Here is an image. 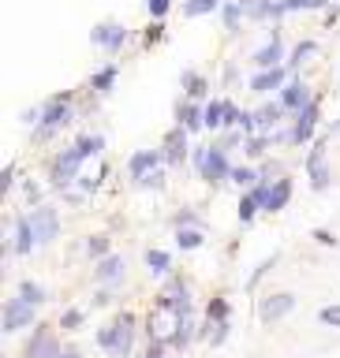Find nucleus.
I'll return each instance as SVG.
<instances>
[{
    "label": "nucleus",
    "instance_id": "nucleus-8",
    "mask_svg": "<svg viewBox=\"0 0 340 358\" xmlns=\"http://www.w3.org/2000/svg\"><path fill=\"white\" fill-rule=\"evenodd\" d=\"M225 176H232V168H228V157H225V150H220V146H214V150L206 153V161H202V179H209V183H220Z\"/></svg>",
    "mask_w": 340,
    "mask_h": 358
},
{
    "label": "nucleus",
    "instance_id": "nucleus-4",
    "mask_svg": "<svg viewBox=\"0 0 340 358\" xmlns=\"http://www.w3.org/2000/svg\"><path fill=\"white\" fill-rule=\"evenodd\" d=\"M34 321V302H26L23 295L19 299H8L4 306V332H19Z\"/></svg>",
    "mask_w": 340,
    "mask_h": 358
},
{
    "label": "nucleus",
    "instance_id": "nucleus-16",
    "mask_svg": "<svg viewBox=\"0 0 340 358\" xmlns=\"http://www.w3.org/2000/svg\"><path fill=\"white\" fill-rule=\"evenodd\" d=\"M26 355H30V358H60V351H57V339H53V336H45V332H38V339H34V344L26 347Z\"/></svg>",
    "mask_w": 340,
    "mask_h": 358
},
{
    "label": "nucleus",
    "instance_id": "nucleus-40",
    "mask_svg": "<svg viewBox=\"0 0 340 358\" xmlns=\"http://www.w3.org/2000/svg\"><path fill=\"white\" fill-rule=\"evenodd\" d=\"M146 358H164V347H161V339H158V344L150 347V355H146Z\"/></svg>",
    "mask_w": 340,
    "mask_h": 358
},
{
    "label": "nucleus",
    "instance_id": "nucleus-41",
    "mask_svg": "<svg viewBox=\"0 0 340 358\" xmlns=\"http://www.w3.org/2000/svg\"><path fill=\"white\" fill-rule=\"evenodd\" d=\"M321 4H329V0H310V8H321Z\"/></svg>",
    "mask_w": 340,
    "mask_h": 358
},
{
    "label": "nucleus",
    "instance_id": "nucleus-35",
    "mask_svg": "<svg viewBox=\"0 0 340 358\" xmlns=\"http://www.w3.org/2000/svg\"><path fill=\"white\" fill-rule=\"evenodd\" d=\"M198 123H202V119H198V108H183V127H187V131H195Z\"/></svg>",
    "mask_w": 340,
    "mask_h": 358
},
{
    "label": "nucleus",
    "instance_id": "nucleus-42",
    "mask_svg": "<svg viewBox=\"0 0 340 358\" xmlns=\"http://www.w3.org/2000/svg\"><path fill=\"white\" fill-rule=\"evenodd\" d=\"M60 358H79V355H75V351H64V355H60Z\"/></svg>",
    "mask_w": 340,
    "mask_h": 358
},
{
    "label": "nucleus",
    "instance_id": "nucleus-9",
    "mask_svg": "<svg viewBox=\"0 0 340 358\" xmlns=\"http://www.w3.org/2000/svg\"><path fill=\"white\" fill-rule=\"evenodd\" d=\"M158 164H161V153L158 150H139L131 161H127V172H131V179H146V176H153L158 172Z\"/></svg>",
    "mask_w": 340,
    "mask_h": 358
},
{
    "label": "nucleus",
    "instance_id": "nucleus-17",
    "mask_svg": "<svg viewBox=\"0 0 340 358\" xmlns=\"http://www.w3.org/2000/svg\"><path fill=\"white\" fill-rule=\"evenodd\" d=\"M281 105L284 108H303L307 105V86H303V82H288V86L281 90Z\"/></svg>",
    "mask_w": 340,
    "mask_h": 358
},
{
    "label": "nucleus",
    "instance_id": "nucleus-6",
    "mask_svg": "<svg viewBox=\"0 0 340 358\" xmlns=\"http://www.w3.org/2000/svg\"><path fill=\"white\" fill-rule=\"evenodd\" d=\"M94 45H101L105 52H116V49H124V41H127V30L120 23H101V26H94Z\"/></svg>",
    "mask_w": 340,
    "mask_h": 358
},
{
    "label": "nucleus",
    "instance_id": "nucleus-11",
    "mask_svg": "<svg viewBox=\"0 0 340 358\" xmlns=\"http://www.w3.org/2000/svg\"><path fill=\"white\" fill-rule=\"evenodd\" d=\"M124 272H127V261L120 258V254H108V258L97 261V280H101V284H116V280H124Z\"/></svg>",
    "mask_w": 340,
    "mask_h": 358
},
{
    "label": "nucleus",
    "instance_id": "nucleus-14",
    "mask_svg": "<svg viewBox=\"0 0 340 358\" xmlns=\"http://www.w3.org/2000/svg\"><path fill=\"white\" fill-rule=\"evenodd\" d=\"M277 60H281V34H273V38L254 52V63H258L262 71H270V68H277Z\"/></svg>",
    "mask_w": 340,
    "mask_h": 358
},
{
    "label": "nucleus",
    "instance_id": "nucleus-24",
    "mask_svg": "<svg viewBox=\"0 0 340 358\" xmlns=\"http://www.w3.org/2000/svg\"><path fill=\"white\" fill-rule=\"evenodd\" d=\"M113 79H116V68L108 63V68H105V71H97V75L90 79V82H94V90H101V94H105V90L113 86Z\"/></svg>",
    "mask_w": 340,
    "mask_h": 358
},
{
    "label": "nucleus",
    "instance_id": "nucleus-12",
    "mask_svg": "<svg viewBox=\"0 0 340 358\" xmlns=\"http://www.w3.org/2000/svg\"><path fill=\"white\" fill-rule=\"evenodd\" d=\"M314 119H318V105H314V101H307V105L299 108V119H296V131H292V142H307L310 131H314Z\"/></svg>",
    "mask_w": 340,
    "mask_h": 358
},
{
    "label": "nucleus",
    "instance_id": "nucleus-37",
    "mask_svg": "<svg viewBox=\"0 0 340 358\" xmlns=\"http://www.w3.org/2000/svg\"><path fill=\"white\" fill-rule=\"evenodd\" d=\"M314 239H318L321 246H337V235H333V232H325V228H318V232H314Z\"/></svg>",
    "mask_w": 340,
    "mask_h": 358
},
{
    "label": "nucleus",
    "instance_id": "nucleus-31",
    "mask_svg": "<svg viewBox=\"0 0 340 358\" xmlns=\"http://www.w3.org/2000/svg\"><path fill=\"white\" fill-rule=\"evenodd\" d=\"M318 321H321V325H333V328H340V306H325V310L318 314Z\"/></svg>",
    "mask_w": 340,
    "mask_h": 358
},
{
    "label": "nucleus",
    "instance_id": "nucleus-38",
    "mask_svg": "<svg viewBox=\"0 0 340 358\" xmlns=\"http://www.w3.org/2000/svg\"><path fill=\"white\" fill-rule=\"evenodd\" d=\"M169 157H172V161L180 157V131H176V135H172V139H169Z\"/></svg>",
    "mask_w": 340,
    "mask_h": 358
},
{
    "label": "nucleus",
    "instance_id": "nucleus-23",
    "mask_svg": "<svg viewBox=\"0 0 340 358\" xmlns=\"http://www.w3.org/2000/svg\"><path fill=\"white\" fill-rule=\"evenodd\" d=\"M19 295H23L26 302H34V306H38V302H45V288H41V284H34V280H23Z\"/></svg>",
    "mask_w": 340,
    "mask_h": 358
},
{
    "label": "nucleus",
    "instance_id": "nucleus-32",
    "mask_svg": "<svg viewBox=\"0 0 340 358\" xmlns=\"http://www.w3.org/2000/svg\"><path fill=\"white\" fill-rule=\"evenodd\" d=\"M310 52H314V45H310V41H303V45H296V52H292V60H288V68H296V63H299L303 57H310Z\"/></svg>",
    "mask_w": 340,
    "mask_h": 358
},
{
    "label": "nucleus",
    "instance_id": "nucleus-33",
    "mask_svg": "<svg viewBox=\"0 0 340 358\" xmlns=\"http://www.w3.org/2000/svg\"><path fill=\"white\" fill-rule=\"evenodd\" d=\"M251 195H254V201H258L262 209H270V187H265V183H258V187H254Z\"/></svg>",
    "mask_w": 340,
    "mask_h": 358
},
{
    "label": "nucleus",
    "instance_id": "nucleus-25",
    "mask_svg": "<svg viewBox=\"0 0 340 358\" xmlns=\"http://www.w3.org/2000/svg\"><path fill=\"white\" fill-rule=\"evenodd\" d=\"M240 12H243L240 0H228V4H225V26H228V30H236V23H240Z\"/></svg>",
    "mask_w": 340,
    "mask_h": 358
},
{
    "label": "nucleus",
    "instance_id": "nucleus-3",
    "mask_svg": "<svg viewBox=\"0 0 340 358\" xmlns=\"http://www.w3.org/2000/svg\"><path fill=\"white\" fill-rule=\"evenodd\" d=\"M82 161H86V153H82L79 146H71L68 153H60L57 164H53V183H57V187H68V183L75 179V172H79Z\"/></svg>",
    "mask_w": 340,
    "mask_h": 358
},
{
    "label": "nucleus",
    "instance_id": "nucleus-2",
    "mask_svg": "<svg viewBox=\"0 0 340 358\" xmlns=\"http://www.w3.org/2000/svg\"><path fill=\"white\" fill-rule=\"evenodd\" d=\"M30 224H34V239H38V246H49L53 239H57V232H60V220H57V209H49V206L34 209Z\"/></svg>",
    "mask_w": 340,
    "mask_h": 358
},
{
    "label": "nucleus",
    "instance_id": "nucleus-29",
    "mask_svg": "<svg viewBox=\"0 0 340 358\" xmlns=\"http://www.w3.org/2000/svg\"><path fill=\"white\" fill-rule=\"evenodd\" d=\"M86 250L94 254V258H105V254H108V239H105V235H94V239L86 243Z\"/></svg>",
    "mask_w": 340,
    "mask_h": 358
},
{
    "label": "nucleus",
    "instance_id": "nucleus-15",
    "mask_svg": "<svg viewBox=\"0 0 340 358\" xmlns=\"http://www.w3.org/2000/svg\"><path fill=\"white\" fill-rule=\"evenodd\" d=\"M281 82H284V68H270V71H262V75H254L251 90L254 94H273V90H281Z\"/></svg>",
    "mask_w": 340,
    "mask_h": 358
},
{
    "label": "nucleus",
    "instance_id": "nucleus-30",
    "mask_svg": "<svg viewBox=\"0 0 340 358\" xmlns=\"http://www.w3.org/2000/svg\"><path fill=\"white\" fill-rule=\"evenodd\" d=\"M277 119H281V108H262V112L258 116H254V123H258V127H270V123H277Z\"/></svg>",
    "mask_w": 340,
    "mask_h": 358
},
{
    "label": "nucleus",
    "instance_id": "nucleus-26",
    "mask_svg": "<svg viewBox=\"0 0 340 358\" xmlns=\"http://www.w3.org/2000/svg\"><path fill=\"white\" fill-rule=\"evenodd\" d=\"M258 201H254V195H247V198H240V220L247 224V220H254V213H258Z\"/></svg>",
    "mask_w": 340,
    "mask_h": 358
},
{
    "label": "nucleus",
    "instance_id": "nucleus-21",
    "mask_svg": "<svg viewBox=\"0 0 340 358\" xmlns=\"http://www.w3.org/2000/svg\"><path fill=\"white\" fill-rule=\"evenodd\" d=\"M146 265H150L153 277H164V272H169V254H164V250H150V254H146Z\"/></svg>",
    "mask_w": 340,
    "mask_h": 358
},
{
    "label": "nucleus",
    "instance_id": "nucleus-22",
    "mask_svg": "<svg viewBox=\"0 0 340 358\" xmlns=\"http://www.w3.org/2000/svg\"><path fill=\"white\" fill-rule=\"evenodd\" d=\"M217 4H220V0H191V4H183V15H187V19H195V15L214 12Z\"/></svg>",
    "mask_w": 340,
    "mask_h": 358
},
{
    "label": "nucleus",
    "instance_id": "nucleus-39",
    "mask_svg": "<svg viewBox=\"0 0 340 358\" xmlns=\"http://www.w3.org/2000/svg\"><path fill=\"white\" fill-rule=\"evenodd\" d=\"M12 176H15V168H4V176H0V190L12 187Z\"/></svg>",
    "mask_w": 340,
    "mask_h": 358
},
{
    "label": "nucleus",
    "instance_id": "nucleus-7",
    "mask_svg": "<svg viewBox=\"0 0 340 358\" xmlns=\"http://www.w3.org/2000/svg\"><path fill=\"white\" fill-rule=\"evenodd\" d=\"M307 172H310V187L314 190H325L329 187V168H325V146H314V150H310V157H307Z\"/></svg>",
    "mask_w": 340,
    "mask_h": 358
},
{
    "label": "nucleus",
    "instance_id": "nucleus-27",
    "mask_svg": "<svg viewBox=\"0 0 340 358\" xmlns=\"http://www.w3.org/2000/svg\"><path fill=\"white\" fill-rule=\"evenodd\" d=\"M232 179L240 183V187H254V183H258V172H251V168H232Z\"/></svg>",
    "mask_w": 340,
    "mask_h": 358
},
{
    "label": "nucleus",
    "instance_id": "nucleus-28",
    "mask_svg": "<svg viewBox=\"0 0 340 358\" xmlns=\"http://www.w3.org/2000/svg\"><path fill=\"white\" fill-rule=\"evenodd\" d=\"M183 86H187V94H191V97H198L202 90H206V82H202V79L195 75V71H187V75H183Z\"/></svg>",
    "mask_w": 340,
    "mask_h": 358
},
{
    "label": "nucleus",
    "instance_id": "nucleus-13",
    "mask_svg": "<svg viewBox=\"0 0 340 358\" xmlns=\"http://www.w3.org/2000/svg\"><path fill=\"white\" fill-rule=\"evenodd\" d=\"M34 224H30V217H19L15 220V254H30L34 250Z\"/></svg>",
    "mask_w": 340,
    "mask_h": 358
},
{
    "label": "nucleus",
    "instance_id": "nucleus-10",
    "mask_svg": "<svg viewBox=\"0 0 340 358\" xmlns=\"http://www.w3.org/2000/svg\"><path fill=\"white\" fill-rule=\"evenodd\" d=\"M292 306H296V295H288V291H284V295H270L262 302V321H281V317H288L292 314Z\"/></svg>",
    "mask_w": 340,
    "mask_h": 358
},
{
    "label": "nucleus",
    "instance_id": "nucleus-5",
    "mask_svg": "<svg viewBox=\"0 0 340 358\" xmlns=\"http://www.w3.org/2000/svg\"><path fill=\"white\" fill-rule=\"evenodd\" d=\"M41 119H45V123L38 127V135H41V139H49L53 131H60V127H68V123H71V108H68V97H57V101H53V105L45 108V112H41Z\"/></svg>",
    "mask_w": 340,
    "mask_h": 358
},
{
    "label": "nucleus",
    "instance_id": "nucleus-1",
    "mask_svg": "<svg viewBox=\"0 0 340 358\" xmlns=\"http://www.w3.org/2000/svg\"><path fill=\"white\" fill-rule=\"evenodd\" d=\"M131 336H135V317L124 314V317H116L113 325L101 328V332H97V344L105 347L113 358H127V351H131Z\"/></svg>",
    "mask_w": 340,
    "mask_h": 358
},
{
    "label": "nucleus",
    "instance_id": "nucleus-18",
    "mask_svg": "<svg viewBox=\"0 0 340 358\" xmlns=\"http://www.w3.org/2000/svg\"><path fill=\"white\" fill-rule=\"evenodd\" d=\"M288 198H292V183L288 179H277V187L270 190V213H281V209L288 206Z\"/></svg>",
    "mask_w": 340,
    "mask_h": 358
},
{
    "label": "nucleus",
    "instance_id": "nucleus-19",
    "mask_svg": "<svg viewBox=\"0 0 340 358\" xmlns=\"http://www.w3.org/2000/svg\"><path fill=\"white\" fill-rule=\"evenodd\" d=\"M176 243L183 246V250H198V246H202V232H198V228H180Z\"/></svg>",
    "mask_w": 340,
    "mask_h": 358
},
{
    "label": "nucleus",
    "instance_id": "nucleus-36",
    "mask_svg": "<svg viewBox=\"0 0 340 358\" xmlns=\"http://www.w3.org/2000/svg\"><path fill=\"white\" fill-rule=\"evenodd\" d=\"M146 8H150V15H158V19H161V15L169 12V0H146Z\"/></svg>",
    "mask_w": 340,
    "mask_h": 358
},
{
    "label": "nucleus",
    "instance_id": "nucleus-20",
    "mask_svg": "<svg viewBox=\"0 0 340 358\" xmlns=\"http://www.w3.org/2000/svg\"><path fill=\"white\" fill-rule=\"evenodd\" d=\"M202 123L206 127H225V101H214V105L202 112Z\"/></svg>",
    "mask_w": 340,
    "mask_h": 358
},
{
    "label": "nucleus",
    "instance_id": "nucleus-34",
    "mask_svg": "<svg viewBox=\"0 0 340 358\" xmlns=\"http://www.w3.org/2000/svg\"><path fill=\"white\" fill-rule=\"evenodd\" d=\"M60 325H64V328H79V325H82V310H68Z\"/></svg>",
    "mask_w": 340,
    "mask_h": 358
}]
</instances>
